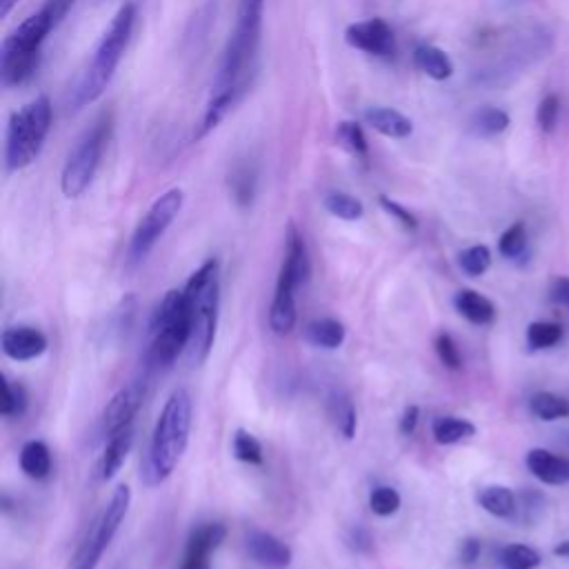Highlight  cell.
<instances>
[{
  "label": "cell",
  "instance_id": "6da1fadb",
  "mask_svg": "<svg viewBox=\"0 0 569 569\" xmlns=\"http://www.w3.org/2000/svg\"><path fill=\"white\" fill-rule=\"evenodd\" d=\"M262 9H264V0H240L236 11V22L222 49V58L218 64V73L213 78L207 107L193 133L196 140L204 138L211 129H216L222 122V118L247 93L251 78L256 73V60L260 49V33H262Z\"/></svg>",
  "mask_w": 569,
  "mask_h": 569
},
{
  "label": "cell",
  "instance_id": "7a4b0ae2",
  "mask_svg": "<svg viewBox=\"0 0 569 569\" xmlns=\"http://www.w3.org/2000/svg\"><path fill=\"white\" fill-rule=\"evenodd\" d=\"M191 418H193L191 393L184 387H178L167 398L156 420V427L147 447V456L142 460L140 480L147 487H158L173 473L189 442Z\"/></svg>",
  "mask_w": 569,
  "mask_h": 569
},
{
  "label": "cell",
  "instance_id": "3957f363",
  "mask_svg": "<svg viewBox=\"0 0 569 569\" xmlns=\"http://www.w3.org/2000/svg\"><path fill=\"white\" fill-rule=\"evenodd\" d=\"M133 24H136V4L124 2L109 20L107 29L102 31V36L93 49L91 62L87 64L80 80L76 82L71 98H69L71 109L78 111V109L96 102L104 93L107 84L111 82V78L127 51L129 38L133 33Z\"/></svg>",
  "mask_w": 569,
  "mask_h": 569
},
{
  "label": "cell",
  "instance_id": "277c9868",
  "mask_svg": "<svg viewBox=\"0 0 569 569\" xmlns=\"http://www.w3.org/2000/svg\"><path fill=\"white\" fill-rule=\"evenodd\" d=\"M184 296L191 311L189 360L202 365L213 347L220 307V264L216 258L202 262L187 280Z\"/></svg>",
  "mask_w": 569,
  "mask_h": 569
},
{
  "label": "cell",
  "instance_id": "5b68a950",
  "mask_svg": "<svg viewBox=\"0 0 569 569\" xmlns=\"http://www.w3.org/2000/svg\"><path fill=\"white\" fill-rule=\"evenodd\" d=\"M56 27L53 16L40 7L4 36L0 47V82L4 89L20 87L36 73L42 44Z\"/></svg>",
  "mask_w": 569,
  "mask_h": 569
},
{
  "label": "cell",
  "instance_id": "8992f818",
  "mask_svg": "<svg viewBox=\"0 0 569 569\" xmlns=\"http://www.w3.org/2000/svg\"><path fill=\"white\" fill-rule=\"evenodd\" d=\"M51 100L36 96L11 113L4 136V167L9 173L29 167L42 151L51 129Z\"/></svg>",
  "mask_w": 569,
  "mask_h": 569
},
{
  "label": "cell",
  "instance_id": "52a82bcc",
  "mask_svg": "<svg viewBox=\"0 0 569 569\" xmlns=\"http://www.w3.org/2000/svg\"><path fill=\"white\" fill-rule=\"evenodd\" d=\"M111 131H113V116L109 111H102L80 133L60 173V189L67 198H78L89 189L100 167V160L104 156V149L109 144Z\"/></svg>",
  "mask_w": 569,
  "mask_h": 569
},
{
  "label": "cell",
  "instance_id": "ba28073f",
  "mask_svg": "<svg viewBox=\"0 0 569 569\" xmlns=\"http://www.w3.org/2000/svg\"><path fill=\"white\" fill-rule=\"evenodd\" d=\"M182 202H184V191L178 187L167 189L151 202V207L140 218V222L136 224L133 236L129 240V249H127L129 264H140L151 253L156 242L162 238V233L169 229V224L180 213Z\"/></svg>",
  "mask_w": 569,
  "mask_h": 569
},
{
  "label": "cell",
  "instance_id": "9c48e42d",
  "mask_svg": "<svg viewBox=\"0 0 569 569\" xmlns=\"http://www.w3.org/2000/svg\"><path fill=\"white\" fill-rule=\"evenodd\" d=\"M129 502H131V489L127 485H118L113 489L107 507L102 509L98 522L93 525L91 533L87 536V540L78 549L71 569H96L98 567L104 549L109 547L116 531L120 529V522L127 516Z\"/></svg>",
  "mask_w": 569,
  "mask_h": 569
},
{
  "label": "cell",
  "instance_id": "30bf717a",
  "mask_svg": "<svg viewBox=\"0 0 569 569\" xmlns=\"http://www.w3.org/2000/svg\"><path fill=\"white\" fill-rule=\"evenodd\" d=\"M309 271H311V264H309L305 238L300 236L298 227L289 222L287 236H284V256H282L278 280H276V293L296 296V289L309 278Z\"/></svg>",
  "mask_w": 569,
  "mask_h": 569
},
{
  "label": "cell",
  "instance_id": "8fae6325",
  "mask_svg": "<svg viewBox=\"0 0 569 569\" xmlns=\"http://www.w3.org/2000/svg\"><path fill=\"white\" fill-rule=\"evenodd\" d=\"M345 42L367 56L391 58L396 53L393 29L382 18H367L351 22L345 29Z\"/></svg>",
  "mask_w": 569,
  "mask_h": 569
},
{
  "label": "cell",
  "instance_id": "7c38bea8",
  "mask_svg": "<svg viewBox=\"0 0 569 569\" xmlns=\"http://www.w3.org/2000/svg\"><path fill=\"white\" fill-rule=\"evenodd\" d=\"M227 529L220 522H204L189 533L180 569H209V556L224 540Z\"/></svg>",
  "mask_w": 569,
  "mask_h": 569
},
{
  "label": "cell",
  "instance_id": "4fadbf2b",
  "mask_svg": "<svg viewBox=\"0 0 569 569\" xmlns=\"http://www.w3.org/2000/svg\"><path fill=\"white\" fill-rule=\"evenodd\" d=\"M0 347H2V353L7 358L18 360V362H27V360H33V358L42 356L49 347V340L40 329L20 325V327H7L2 331Z\"/></svg>",
  "mask_w": 569,
  "mask_h": 569
},
{
  "label": "cell",
  "instance_id": "5bb4252c",
  "mask_svg": "<svg viewBox=\"0 0 569 569\" xmlns=\"http://www.w3.org/2000/svg\"><path fill=\"white\" fill-rule=\"evenodd\" d=\"M525 465L531 471L533 478H538L542 485H551V487H560L569 482V458L536 447L529 449L525 456Z\"/></svg>",
  "mask_w": 569,
  "mask_h": 569
},
{
  "label": "cell",
  "instance_id": "9a60e30c",
  "mask_svg": "<svg viewBox=\"0 0 569 569\" xmlns=\"http://www.w3.org/2000/svg\"><path fill=\"white\" fill-rule=\"evenodd\" d=\"M249 556L267 569H287L291 565V549L269 531H251L247 536Z\"/></svg>",
  "mask_w": 569,
  "mask_h": 569
},
{
  "label": "cell",
  "instance_id": "2e32d148",
  "mask_svg": "<svg viewBox=\"0 0 569 569\" xmlns=\"http://www.w3.org/2000/svg\"><path fill=\"white\" fill-rule=\"evenodd\" d=\"M138 407H140V389L136 385L113 393V398L107 402L102 411V427L107 438L124 427H131Z\"/></svg>",
  "mask_w": 569,
  "mask_h": 569
},
{
  "label": "cell",
  "instance_id": "e0dca14e",
  "mask_svg": "<svg viewBox=\"0 0 569 569\" xmlns=\"http://www.w3.org/2000/svg\"><path fill=\"white\" fill-rule=\"evenodd\" d=\"M362 118L373 131H378L380 136L393 138V140L409 138L413 131V122L405 113H400L398 109H391V107H367Z\"/></svg>",
  "mask_w": 569,
  "mask_h": 569
},
{
  "label": "cell",
  "instance_id": "ac0fdd59",
  "mask_svg": "<svg viewBox=\"0 0 569 569\" xmlns=\"http://www.w3.org/2000/svg\"><path fill=\"white\" fill-rule=\"evenodd\" d=\"M453 307L465 320L478 327H487L496 320V305L476 289H460L453 296Z\"/></svg>",
  "mask_w": 569,
  "mask_h": 569
},
{
  "label": "cell",
  "instance_id": "d6986e66",
  "mask_svg": "<svg viewBox=\"0 0 569 569\" xmlns=\"http://www.w3.org/2000/svg\"><path fill=\"white\" fill-rule=\"evenodd\" d=\"M131 445H133V429L131 427H124V429H120V431H116L107 438L104 451L100 456V467H98L102 480H111L120 471Z\"/></svg>",
  "mask_w": 569,
  "mask_h": 569
},
{
  "label": "cell",
  "instance_id": "ffe728a7",
  "mask_svg": "<svg viewBox=\"0 0 569 569\" xmlns=\"http://www.w3.org/2000/svg\"><path fill=\"white\" fill-rule=\"evenodd\" d=\"M413 64L429 78L433 80H447L453 76V62L447 56V51H442L436 44H427L420 42L413 49Z\"/></svg>",
  "mask_w": 569,
  "mask_h": 569
},
{
  "label": "cell",
  "instance_id": "44dd1931",
  "mask_svg": "<svg viewBox=\"0 0 569 569\" xmlns=\"http://www.w3.org/2000/svg\"><path fill=\"white\" fill-rule=\"evenodd\" d=\"M478 505L496 518H513L518 511L516 493L505 485H487L476 496Z\"/></svg>",
  "mask_w": 569,
  "mask_h": 569
},
{
  "label": "cell",
  "instance_id": "7402d4cb",
  "mask_svg": "<svg viewBox=\"0 0 569 569\" xmlns=\"http://www.w3.org/2000/svg\"><path fill=\"white\" fill-rule=\"evenodd\" d=\"M507 127H509V113L498 107H480L467 120V129L476 138H493L502 133Z\"/></svg>",
  "mask_w": 569,
  "mask_h": 569
},
{
  "label": "cell",
  "instance_id": "603a6c76",
  "mask_svg": "<svg viewBox=\"0 0 569 569\" xmlns=\"http://www.w3.org/2000/svg\"><path fill=\"white\" fill-rule=\"evenodd\" d=\"M345 336H347L345 325L333 318L311 320L305 327V340L320 349H338L345 342Z\"/></svg>",
  "mask_w": 569,
  "mask_h": 569
},
{
  "label": "cell",
  "instance_id": "cb8c5ba5",
  "mask_svg": "<svg viewBox=\"0 0 569 569\" xmlns=\"http://www.w3.org/2000/svg\"><path fill=\"white\" fill-rule=\"evenodd\" d=\"M20 469L33 480H42L51 471V451L42 440H27L20 449Z\"/></svg>",
  "mask_w": 569,
  "mask_h": 569
},
{
  "label": "cell",
  "instance_id": "d4e9b609",
  "mask_svg": "<svg viewBox=\"0 0 569 569\" xmlns=\"http://www.w3.org/2000/svg\"><path fill=\"white\" fill-rule=\"evenodd\" d=\"M298 320L296 311V296L293 293H276L269 307V327L276 336H287L293 331Z\"/></svg>",
  "mask_w": 569,
  "mask_h": 569
},
{
  "label": "cell",
  "instance_id": "484cf974",
  "mask_svg": "<svg viewBox=\"0 0 569 569\" xmlns=\"http://www.w3.org/2000/svg\"><path fill=\"white\" fill-rule=\"evenodd\" d=\"M476 433V425L458 416H438L431 422V436L438 445H456Z\"/></svg>",
  "mask_w": 569,
  "mask_h": 569
},
{
  "label": "cell",
  "instance_id": "4316f807",
  "mask_svg": "<svg viewBox=\"0 0 569 569\" xmlns=\"http://www.w3.org/2000/svg\"><path fill=\"white\" fill-rule=\"evenodd\" d=\"M529 411L533 418L553 422L569 416V400L565 396H558L553 391H536L529 398Z\"/></svg>",
  "mask_w": 569,
  "mask_h": 569
},
{
  "label": "cell",
  "instance_id": "83f0119b",
  "mask_svg": "<svg viewBox=\"0 0 569 569\" xmlns=\"http://www.w3.org/2000/svg\"><path fill=\"white\" fill-rule=\"evenodd\" d=\"M498 562L502 569H538L542 558L533 547L522 542H511L500 549Z\"/></svg>",
  "mask_w": 569,
  "mask_h": 569
},
{
  "label": "cell",
  "instance_id": "f1b7e54d",
  "mask_svg": "<svg viewBox=\"0 0 569 569\" xmlns=\"http://www.w3.org/2000/svg\"><path fill=\"white\" fill-rule=\"evenodd\" d=\"M565 336L562 325L553 320H533L527 327V345L531 351H542L556 347Z\"/></svg>",
  "mask_w": 569,
  "mask_h": 569
},
{
  "label": "cell",
  "instance_id": "f546056e",
  "mask_svg": "<svg viewBox=\"0 0 569 569\" xmlns=\"http://www.w3.org/2000/svg\"><path fill=\"white\" fill-rule=\"evenodd\" d=\"M336 142L347 153H351L353 158H360V160L369 158V144H367V138L362 133V127L358 122H353V120L338 122V127H336Z\"/></svg>",
  "mask_w": 569,
  "mask_h": 569
},
{
  "label": "cell",
  "instance_id": "4dcf8cb0",
  "mask_svg": "<svg viewBox=\"0 0 569 569\" xmlns=\"http://www.w3.org/2000/svg\"><path fill=\"white\" fill-rule=\"evenodd\" d=\"M322 204H325V209L331 216H336L340 220H347V222L360 220L365 216V204L356 196H351L347 191H329L325 196Z\"/></svg>",
  "mask_w": 569,
  "mask_h": 569
},
{
  "label": "cell",
  "instance_id": "1f68e13d",
  "mask_svg": "<svg viewBox=\"0 0 569 569\" xmlns=\"http://www.w3.org/2000/svg\"><path fill=\"white\" fill-rule=\"evenodd\" d=\"M329 407H331V416H333V422L338 427V431L351 440L353 433H356V407L351 402V398L342 391H333L331 393V400H329Z\"/></svg>",
  "mask_w": 569,
  "mask_h": 569
},
{
  "label": "cell",
  "instance_id": "d6a6232c",
  "mask_svg": "<svg viewBox=\"0 0 569 569\" xmlns=\"http://www.w3.org/2000/svg\"><path fill=\"white\" fill-rule=\"evenodd\" d=\"M527 244H529V236H527L525 222L509 224L498 238V251L507 260H520L527 253Z\"/></svg>",
  "mask_w": 569,
  "mask_h": 569
},
{
  "label": "cell",
  "instance_id": "836d02e7",
  "mask_svg": "<svg viewBox=\"0 0 569 569\" xmlns=\"http://www.w3.org/2000/svg\"><path fill=\"white\" fill-rule=\"evenodd\" d=\"M458 264L467 276L478 278L491 267V251L487 244H471L458 253Z\"/></svg>",
  "mask_w": 569,
  "mask_h": 569
},
{
  "label": "cell",
  "instance_id": "e575fe53",
  "mask_svg": "<svg viewBox=\"0 0 569 569\" xmlns=\"http://www.w3.org/2000/svg\"><path fill=\"white\" fill-rule=\"evenodd\" d=\"M233 456L240 460V462H247V465H262L264 460V453H262V445L258 442V438L244 429H238L236 436H233Z\"/></svg>",
  "mask_w": 569,
  "mask_h": 569
},
{
  "label": "cell",
  "instance_id": "d590c367",
  "mask_svg": "<svg viewBox=\"0 0 569 569\" xmlns=\"http://www.w3.org/2000/svg\"><path fill=\"white\" fill-rule=\"evenodd\" d=\"M2 382V400H0V413L4 418H18L24 413V407H27V393L22 389V385H13L9 382L4 376L0 378Z\"/></svg>",
  "mask_w": 569,
  "mask_h": 569
},
{
  "label": "cell",
  "instance_id": "8d00e7d4",
  "mask_svg": "<svg viewBox=\"0 0 569 569\" xmlns=\"http://www.w3.org/2000/svg\"><path fill=\"white\" fill-rule=\"evenodd\" d=\"M400 502H402L400 493L393 487H389V485H378L369 493V507L380 518L393 516L400 509Z\"/></svg>",
  "mask_w": 569,
  "mask_h": 569
},
{
  "label": "cell",
  "instance_id": "74e56055",
  "mask_svg": "<svg viewBox=\"0 0 569 569\" xmlns=\"http://www.w3.org/2000/svg\"><path fill=\"white\" fill-rule=\"evenodd\" d=\"M253 191H256V173H253V169L238 167L231 173V193H233L236 202L247 207L251 202V198H253Z\"/></svg>",
  "mask_w": 569,
  "mask_h": 569
},
{
  "label": "cell",
  "instance_id": "f35d334b",
  "mask_svg": "<svg viewBox=\"0 0 569 569\" xmlns=\"http://www.w3.org/2000/svg\"><path fill=\"white\" fill-rule=\"evenodd\" d=\"M433 347H436V353H438V358H440V362L447 367V369H460L462 367V356H460V349H458V345H456V340L449 336V333H438L436 336V342H433Z\"/></svg>",
  "mask_w": 569,
  "mask_h": 569
},
{
  "label": "cell",
  "instance_id": "ab89813d",
  "mask_svg": "<svg viewBox=\"0 0 569 569\" xmlns=\"http://www.w3.org/2000/svg\"><path fill=\"white\" fill-rule=\"evenodd\" d=\"M558 116H560V102L556 96H545L536 109V122L540 127V131L551 133L553 127L558 124Z\"/></svg>",
  "mask_w": 569,
  "mask_h": 569
},
{
  "label": "cell",
  "instance_id": "60d3db41",
  "mask_svg": "<svg viewBox=\"0 0 569 569\" xmlns=\"http://www.w3.org/2000/svg\"><path fill=\"white\" fill-rule=\"evenodd\" d=\"M380 207H382L391 218H396L407 231H416V229H418L416 216H413L409 209H405L400 202H396V200H391V198H387V196H380Z\"/></svg>",
  "mask_w": 569,
  "mask_h": 569
},
{
  "label": "cell",
  "instance_id": "b9f144b4",
  "mask_svg": "<svg viewBox=\"0 0 569 569\" xmlns=\"http://www.w3.org/2000/svg\"><path fill=\"white\" fill-rule=\"evenodd\" d=\"M347 545H349L353 551H358V553H367V551L371 549L373 540H371V533H369L365 527L356 525V527H351L349 533H347Z\"/></svg>",
  "mask_w": 569,
  "mask_h": 569
},
{
  "label": "cell",
  "instance_id": "7bdbcfd3",
  "mask_svg": "<svg viewBox=\"0 0 569 569\" xmlns=\"http://www.w3.org/2000/svg\"><path fill=\"white\" fill-rule=\"evenodd\" d=\"M549 298H551L556 305L569 309V278H567V276H558V278L551 282Z\"/></svg>",
  "mask_w": 569,
  "mask_h": 569
},
{
  "label": "cell",
  "instance_id": "ee69618b",
  "mask_svg": "<svg viewBox=\"0 0 569 569\" xmlns=\"http://www.w3.org/2000/svg\"><path fill=\"white\" fill-rule=\"evenodd\" d=\"M480 551H482V545L478 538H467L462 540L460 545V560L465 565H473L478 558H480Z\"/></svg>",
  "mask_w": 569,
  "mask_h": 569
},
{
  "label": "cell",
  "instance_id": "f6af8a7d",
  "mask_svg": "<svg viewBox=\"0 0 569 569\" xmlns=\"http://www.w3.org/2000/svg\"><path fill=\"white\" fill-rule=\"evenodd\" d=\"M418 420H420V409H418L416 405H409V407L405 409L402 418H400V431H402L405 436H411V433L416 431V427H418Z\"/></svg>",
  "mask_w": 569,
  "mask_h": 569
},
{
  "label": "cell",
  "instance_id": "bcb514c9",
  "mask_svg": "<svg viewBox=\"0 0 569 569\" xmlns=\"http://www.w3.org/2000/svg\"><path fill=\"white\" fill-rule=\"evenodd\" d=\"M73 2L76 0H44L42 7L53 16L56 22H60L67 16V11L73 7Z\"/></svg>",
  "mask_w": 569,
  "mask_h": 569
},
{
  "label": "cell",
  "instance_id": "7dc6e473",
  "mask_svg": "<svg viewBox=\"0 0 569 569\" xmlns=\"http://www.w3.org/2000/svg\"><path fill=\"white\" fill-rule=\"evenodd\" d=\"M553 556H560V558H569V540H562L553 547Z\"/></svg>",
  "mask_w": 569,
  "mask_h": 569
},
{
  "label": "cell",
  "instance_id": "c3c4849f",
  "mask_svg": "<svg viewBox=\"0 0 569 569\" xmlns=\"http://www.w3.org/2000/svg\"><path fill=\"white\" fill-rule=\"evenodd\" d=\"M16 4H18V0H0V16L7 18Z\"/></svg>",
  "mask_w": 569,
  "mask_h": 569
}]
</instances>
